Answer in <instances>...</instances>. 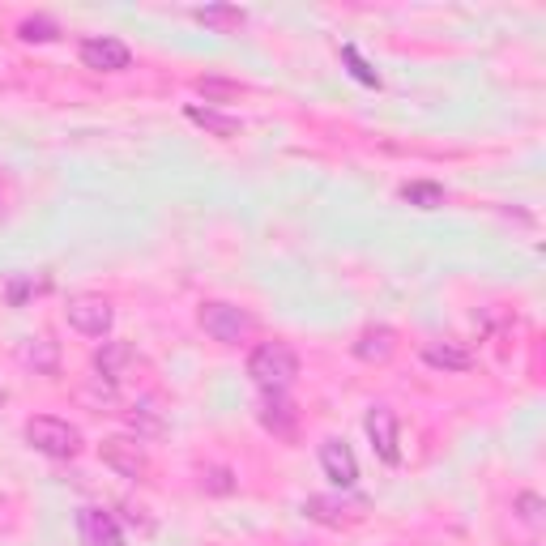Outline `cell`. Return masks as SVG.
Segmentation results:
<instances>
[{
  "instance_id": "25",
  "label": "cell",
  "mask_w": 546,
  "mask_h": 546,
  "mask_svg": "<svg viewBox=\"0 0 546 546\" xmlns=\"http://www.w3.org/2000/svg\"><path fill=\"white\" fill-rule=\"evenodd\" d=\"M517 508H521V521H529V525L542 521V500H538V495H517Z\"/></svg>"
},
{
  "instance_id": "17",
  "label": "cell",
  "mask_w": 546,
  "mask_h": 546,
  "mask_svg": "<svg viewBox=\"0 0 546 546\" xmlns=\"http://www.w3.org/2000/svg\"><path fill=\"white\" fill-rule=\"evenodd\" d=\"M124 363H133V350H128L124 342H107L99 355H94V372H99V380L107 376L111 384H116L120 372H124Z\"/></svg>"
},
{
  "instance_id": "12",
  "label": "cell",
  "mask_w": 546,
  "mask_h": 546,
  "mask_svg": "<svg viewBox=\"0 0 546 546\" xmlns=\"http://www.w3.org/2000/svg\"><path fill=\"white\" fill-rule=\"evenodd\" d=\"M423 359H427V367H436V372H470L474 367V355L461 342H431L423 350Z\"/></svg>"
},
{
  "instance_id": "3",
  "label": "cell",
  "mask_w": 546,
  "mask_h": 546,
  "mask_svg": "<svg viewBox=\"0 0 546 546\" xmlns=\"http://www.w3.org/2000/svg\"><path fill=\"white\" fill-rule=\"evenodd\" d=\"M197 320H201V329L222 346H239L252 329V316L244 308H235V303H201Z\"/></svg>"
},
{
  "instance_id": "9",
  "label": "cell",
  "mask_w": 546,
  "mask_h": 546,
  "mask_svg": "<svg viewBox=\"0 0 546 546\" xmlns=\"http://www.w3.org/2000/svg\"><path fill=\"white\" fill-rule=\"evenodd\" d=\"M77 529H82V542L86 546H124V534L116 517L107 508H82L77 512Z\"/></svg>"
},
{
  "instance_id": "13",
  "label": "cell",
  "mask_w": 546,
  "mask_h": 546,
  "mask_svg": "<svg viewBox=\"0 0 546 546\" xmlns=\"http://www.w3.org/2000/svg\"><path fill=\"white\" fill-rule=\"evenodd\" d=\"M303 512H308L312 521H320V525L342 529V525L355 521V512H359V508H350L346 500H337V495H312V500L303 504Z\"/></svg>"
},
{
  "instance_id": "21",
  "label": "cell",
  "mask_w": 546,
  "mask_h": 546,
  "mask_svg": "<svg viewBox=\"0 0 546 546\" xmlns=\"http://www.w3.org/2000/svg\"><path fill=\"white\" fill-rule=\"evenodd\" d=\"M18 35H22L26 43H52V39L60 35V26H56L52 18H26V22L18 26Z\"/></svg>"
},
{
  "instance_id": "15",
  "label": "cell",
  "mask_w": 546,
  "mask_h": 546,
  "mask_svg": "<svg viewBox=\"0 0 546 546\" xmlns=\"http://www.w3.org/2000/svg\"><path fill=\"white\" fill-rule=\"evenodd\" d=\"M192 18H197L201 26L218 30V35H231V30H239L248 22V13L235 9V5H205V9H192Z\"/></svg>"
},
{
  "instance_id": "11",
  "label": "cell",
  "mask_w": 546,
  "mask_h": 546,
  "mask_svg": "<svg viewBox=\"0 0 546 546\" xmlns=\"http://www.w3.org/2000/svg\"><path fill=\"white\" fill-rule=\"evenodd\" d=\"M393 350H397V333H393L389 325H372V329L359 333L355 359H363V363H389Z\"/></svg>"
},
{
  "instance_id": "24",
  "label": "cell",
  "mask_w": 546,
  "mask_h": 546,
  "mask_svg": "<svg viewBox=\"0 0 546 546\" xmlns=\"http://www.w3.org/2000/svg\"><path fill=\"white\" fill-rule=\"evenodd\" d=\"M47 291V282H30V278H13L9 282V303H26V295Z\"/></svg>"
},
{
  "instance_id": "10",
  "label": "cell",
  "mask_w": 546,
  "mask_h": 546,
  "mask_svg": "<svg viewBox=\"0 0 546 546\" xmlns=\"http://www.w3.org/2000/svg\"><path fill=\"white\" fill-rule=\"evenodd\" d=\"M295 423H299V410L286 401V393H265V401H261V427L286 440V436H295Z\"/></svg>"
},
{
  "instance_id": "4",
  "label": "cell",
  "mask_w": 546,
  "mask_h": 546,
  "mask_svg": "<svg viewBox=\"0 0 546 546\" xmlns=\"http://www.w3.org/2000/svg\"><path fill=\"white\" fill-rule=\"evenodd\" d=\"M64 316H69V325L77 333H86V337H107L111 333V303L103 295H77L69 299V308H64Z\"/></svg>"
},
{
  "instance_id": "19",
  "label": "cell",
  "mask_w": 546,
  "mask_h": 546,
  "mask_svg": "<svg viewBox=\"0 0 546 546\" xmlns=\"http://www.w3.org/2000/svg\"><path fill=\"white\" fill-rule=\"evenodd\" d=\"M197 94H201L205 103H231L235 94H239V82H227V77H201Z\"/></svg>"
},
{
  "instance_id": "1",
  "label": "cell",
  "mask_w": 546,
  "mask_h": 546,
  "mask_svg": "<svg viewBox=\"0 0 546 546\" xmlns=\"http://www.w3.org/2000/svg\"><path fill=\"white\" fill-rule=\"evenodd\" d=\"M248 376L261 393H286L299 376V355L286 342H261L248 355Z\"/></svg>"
},
{
  "instance_id": "22",
  "label": "cell",
  "mask_w": 546,
  "mask_h": 546,
  "mask_svg": "<svg viewBox=\"0 0 546 546\" xmlns=\"http://www.w3.org/2000/svg\"><path fill=\"white\" fill-rule=\"evenodd\" d=\"M128 423H133L137 431H150V436H154V431H163V414H158L150 401H141V406H133V414H128Z\"/></svg>"
},
{
  "instance_id": "14",
  "label": "cell",
  "mask_w": 546,
  "mask_h": 546,
  "mask_svg": "<svg viewBox=\"0 0 546 546\" xmlns=\"http://www.w3.org/2000/svg\"><path fill=\"white\" fill-rule=\"evenodd\" d=\"M188 120L197 124V128H205V133L222 137V141L239 137V120L227 116V111H218V107H197V103H192V107H188Z\"/></svg>"
},
{
  "instance_id": "26",
  "label": "cell",
  "mask_w": 546,
  "mask_h": 546,
  "mask_svg": "<svg viewBox=\"0 0 546 546\" xmlns=\"http://www.w3.org/2000/svg\"><path fill=\"white\" fill-rule=\"evenodd\" d=\"M0 406H5V389H0Z\"/></svg>"
},
{
  "instance_id": "18",
  "label": "cell",
  "mask_w": 546,
  "mask_h": 546,
  "mask_svg": "<svg viewBox=\"0 0 546 546\" xmlns=\"http://www.w3.org/2000/svg\"><path fill=\"white\" fill-rule=\"evenodd\" d=\"M401 201H410L414 210H440V205H444V188L431 184V180H414V184L401 188Z\"/></svg>"
},
{
  "instance_id": "2",
  "label": "cell",
  "mask_w": 546,
  "mask_h": 546,
  "mask_svg": "<svg viewBox=\"0 0 546 546\" xmlns=\"http://www.w3.org/2000/svg\"><path fill=\"white\" fill-rule=\"evenodd\" d=\"M26 444L35 448V453H43V457L64 461V457L82 453V431H77L73 423L56 419V414H39V419L26 423Z\"/></svg>"
},
{
  "instance_id": "7",
  "label": "cell",
  "mask_w": 546,
  "mask_h": 546,
  "mask_svg": "<svg viewBox=\"0 0 546 546\" xmlns=\"http://www.w3.org/2000/svg\"><path fill=\"white\" fill-rule=\"evenodd\" d=\"M82 64H86V69H94V73H124L128 64H133V52H128L120 39L99 35V39L82 43Z\"/></svg>"
},
{
  "instance_id": "6",
  "label": "cell",
  "mask_w": 546,
  "mask_h": 546,
  "mask_svg": "<svg viewBox=\"0 0 546 546\" xmlns=\"http://www.w3.org/2000/svg\"><path fill=\"white\" fill-rule=\"evenodd\" d=\"M363 427H367V440H372L376 457H380L384 465H397V461H401L397 414H393L389 406H372V410H367V419H363Z\"/></svg>"
},
{
  "instance_id": "16",
  "label": "cell",
  "mask_w": 546,
  "mask_h": 546,
  "mask_svg": "<svg viewBox=\"0 0 546 546\" xmlns=\"http://www.w3.org/2000/svg\"><path fill=\"white\" fill-rule=\"evenodd\" d=\"M22 363L35 367V372H43V376H56L60 350H56V342H47V337H30V342L22 346Z\"/></svg>"
},
{
  "instance_id": "23",
  "label": "cell",
  "mask_w": 546,
  "mask_h": 546,
  "mask_svg": "<svg viewBox=\"0 0 546 546\" xmlns=\"http://www.w3.org/2000/svg\"><path fill=\"white\" fill-rule=\"evenodd\" d=\"M342 60L350 64V73H355L363 86H380V77H376L372 69H367V60H363V56H359V52H355V47H350V43L342 47Z\"/></svg>"
},
{
  "instance_id": "20",
  "label": "cell",
  "mask_w": 546,
  "mask_h": 546,
  "mask_svg": "<svg viewBox=\"0 0 546 546\" xmlns=\"http://www.w3.org/2000/svg\"><path fill=\"white\" fill-rule=\"evenodd\" d=\"M239 483H235V474L231 470H222V465H210V470L201 474V491L205 495H231Z\"/></svg>"
},
{
  "instance_id": "5",
  "label": "cell",
  "mask_w": 546,
  "mask_h": 546,
  "mask_svg": "<svg viewBox=\"0 0 546 546\" xmlns=\"http://www.w3.org/2000/svg\"><path fill=\"white\" fill-rule=\"evenodd\" d=\"M99 457H103V465H111L120 478H146V470H150V461H146V448H141V440H128V436H111V440H103V448H99Z\"/></svg>"
},
{
  "instance_id": "8",
  "label": "cell",
  "mask_w": 546,
  "mask_h": 546,
  "mask_svg": "<svg viewBox=\"0 0 546 546\" xmlns=\"http://www.w3.org/2000/svg\"><path fill=\"white\" fill-rule=\"evenodd\" d=\"M320 470H325L329 483H337L342 491L359 483V461H355V453H350L346 440H325V444H320Z\"/></svg>"
}]
</instances>
